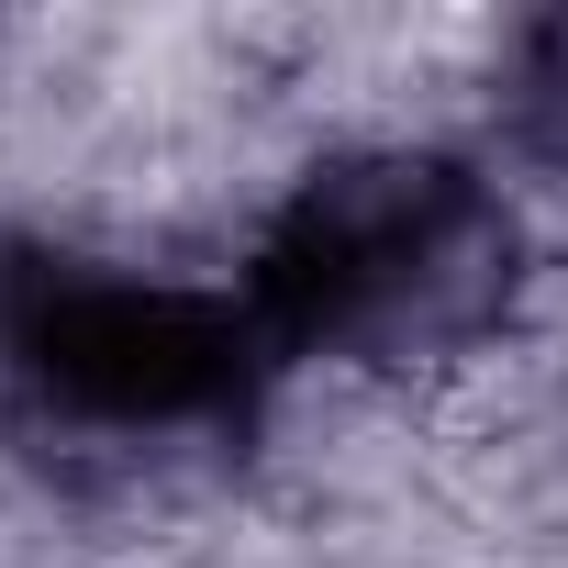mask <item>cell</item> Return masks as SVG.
Listing matches in <instances>:
<instances>
[{"label":"cell","mask_w":568,"mask_h":568,"mask_svg":"<svg viewBox=\"0 0 568 568\" xmlns=\"http://www.w3.org/2000/svg\"><path fill=\"white\" fill-rule=\"evenodd\" d=\"M513 278V223L479 168L424 156V145H368L335 156L291 190L245 267V313L278 357H357V368H413L457 357Z\"/></svg>","instance_id":"1"},{"label":"cell","mask_w":568,"mask_h":568,"mask_svg":"<svg viewBox=\"0 0 568 568\" xmlns=\"http://www.w3.org/2000/svg\"><path fill=\"white\" fill-rule=\"evenodd\" d=\"M267 357L245 291H201L145 256H34L0 291V368L45 413L101 424V435H168L201 424L245 390Z\"/></svg>","instance_id":"2"}]
</instances>
